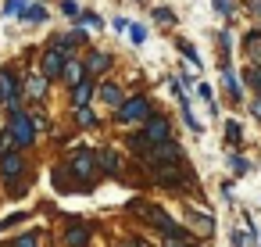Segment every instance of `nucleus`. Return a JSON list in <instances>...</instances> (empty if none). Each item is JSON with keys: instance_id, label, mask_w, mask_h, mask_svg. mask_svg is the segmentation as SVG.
I'll return each instance as SVG.
<instances>
[{"instance_id": "2", "label": "nucleus", "mask_w": 261, "mask_h": 247, "mask_svg": "<svg viewBox=\"0 0 261 247\" xmlns=\"http://www.w3.org/2000/svg\"><path fill=\"white\" fill-rule=\"evenodd\" d=\"M143 158H147L154 168H161L165 161H179V158H182V151H179V143L165 140V143H150V147L143 151Z\"/></svg>"}, {"instance_id": "11", "label": "nucleus", "mask_w": 261, "mask_h": 247, "mask_svg": "<svg viewBox=\"0 0 261 247\" xmlns=\"http://www.w3.org/2000/svg\"><path fill=\"white\" fill-rule=\"evenodd\" d=\"M100 97H104V101H108V104H111L115 111H118V108L125 104V101H122V90H118L115 83H108V86H100Z\"/></svg>"}, {"instance_id": "31", "label": "nucleus", "mask_w": 261, "mask_h": 247, "mask_svg": "<svg viewBox=\"0 0 261 247\" xmlns=\"http://www.w3.org/2000/svg\"><path fill=\"white\" fill-rule=\"evenodd\" d=\"M250 11H254V15L261 18V0H250Z\"/></svg>"}, {"instance_id": "32", "label": "nucleus", "mask_w": 261, "mask_h": 247, "mask_svg": "<svg viewBox=\"0 0 261 247\" xmlns=\"http://www.w3.org/2000/svg\"><path fill=\"white\" fill-rule=\"evenodd\" d=\"M250 111H254V118H261V97L254 101V108H250Z\"/></svg>"}, {"instance_id": "1", "label": "nucleus", "mask_w": 261, "mask_h": 247, "mask_svg": "<svg viewBox=\"0 0 261 247\" xmlns=\"http://www.w3.org/2000/svg\"><path fill=\"white\" fill-rule=\"evenodd\" d=\"M8 133L15 136L18 147H25V143H33V136H36V122H33L22 108H11V129H8Z\"/></svg>"}, {"instance_id": "10", "label": "nucleus", "mask_w": 261, "mask_h": 247, "mask_svg": "<svg viewBox=\"0 0 261 247\" xmlns=\"http://www.w3.org/2000/svg\"><path fill=\"white\" fill-rule=\"evenodd\" d=\"M90 97H93V83H86V79H83L79 86H72V104H75V108H86V104H90Z\"/></svg>"}, {"instance_id": "9", "label": "nucleus", "mask_w": 261, "mask_h": 247, "mask_svg": "<svg viewBox=\"0 0 261 247\" xmlns=\"http://www.w3.org/2000/svg\"><path fill=\"white\" fill-rule=\"evenodd\" d=\"M90 76H100V72H108L111 68V54H104V51H97V54H90L86 58V65H83Z\"/></svg>"}, {"instance_id": "30", "label": "nucleus", "mask_w": 261, "mask_h": 247, "mask_svg": "<svg viewBox=\"0 0 261 247\" xmlns=\"http://www.w3.org/2000/svg\"><path fill=\"white\" fill-rule=\"evenodd\" d=\"M75 43H83V33H72V36L65 40V47H75Z\"/></svg>"}, {"instance_id": "20", "label": "nucleus", "mask_w": 261, "mask_h": 247, "mask_svg": "<svg viewBox=\"0 0 261 247\" xmlns=\"http://www.w3.org/2000/svg\"><path fill=\"white\" fill-rule=\"evenodd\" d=\"M225 136H229L232 143H240V122H232V118H229V122H225Z\"/></svg>"}, {"instance_id": "28", "label": "nucleus", "mask_w": 261, "mask_h": 247, "mask_svg": "<svg viewBox=\"0 0 261 247\" xmlns=\"http://www.w3.org/2000/svg\"><path fill=\"white\" fill-rule=\"evenodd\" d=\"M168 247H197L193 240H175V236H168Z\"/></svg>"}, {"instance_id": "23", "label": "nucleus", "mask_w": 261, "mask_h": 247, "mask_svg": "<svg viewBox=\"0 0 261 247\" xmlns=\"http://www.w3.org/2000/svg\"><path fill=\"white\" fill-rule=\"evenodd\" d=\"M79 126H97V115L86 111V108H79Z\"/></svg>"}, {"instance_id": "7", "label": "nucleus", "mask_w": 261, "mask_h": 247, "mask_svg": "<svg viewBox=\"0 0 261 247\" xmlns=\"http://www.w3.org/2000/svg\"><path fill=\"white\" fill-rule=\"evenodd\" d=\"M0 101H4L8 108H18V86H15L11 72H0Z\"/></svg>"}, {"instance_id": "3", "label": "nucleus", "mask_w": 261, "mask_h": 247, "mask_svg": "<svg viewBox=\"0 0 261 247\" xmlns=\"http://www.w3.org/2000/svg\"><path fill=\"white\" fill-rule=\"evenodd\" d=\"M115 118H118L122 126H125V122H140V118L147 122V118H150V104H147V97H133V101H125V104L115 111Z\"/></svg>"}, {"instance_id": "8", "label": "nucleus", "mask_w": 261, "mask_h": 247, "mask_svg": "<svg viewBox=\"0 0 261 247\" xmlns=\"http://www.w3.org/2000/svg\"><path fill=\"white\" fill-rule=\"evenodd\" d=\"M65 243H68V247H86V243H90V226L72 222V226H68V233H65Z\"/></svg>"}, {"instance_id": "34", "label": "nucleus", "mask_w": 261, "mask_h": 247, "mask_svg": "<svg viewBox=\"0 0 261 247\" xmlns=\"http://www.w3.org/2000/svg\"><path fill=\"white\" fill-rule=\"evenodd\" d=\"M254 61H261V47H257V51H254Z\"/></svg>"}, {"instance_id": "13", "label": "nucleus", "mask_w": 261, "mask_h": 247, "mask_svg": "<svg viewBox=\"0 0 261 247\" xmlns=\"http://www.w3.org/2000/svg\"><path fill=\"white\" fill-rule=\"evenodd\" d=\"M25 93H29V97H36V101H40V97H43V93H47V76H33V79H29V83H25Z\"/></svg>"}, {"instance_id": "33", "label": "nucleus", "mask_w": 261, "mask_h": 247, "mask_svg": "<svg viewBox=\"0 0 261 247\" xmlns=\"http://www.w3.org/2000/svg\"><path fill=\"white\" fill-rule=\"evenodd\" d=\"M215 8L218 11H229V0H215Z\"/></svg>"}, {"instance_id": "27", "label": "nucleus", "mask_w": 261, "mask_h": 247, "mask_svg": "<svg viewBox=\"0 0 261 247\" xmlns=\"http://www.w3.org/2000/svg\"><path fill=\"white\" fill-rule=\"evenodd\" d=\"M15 247H36V236H33V233H25V236H22Z\"/></svg>"}, {"instance_id": "25", "label": "nucleus", "mask_w": 261, "mask_h": 247, "mask_svg": "<svg viewBox=\"0 0 261 247\" xmlns=\"http://www.w3.org/2000/svg\"><path fill=\"white\" fill-rule=\"evenodd\" d=\"M83 26H90V29H100V18L90 11V15H83Z\"/></svg>"}, {"instance_id": "5", "label": "nucleus", "mask_w": 261, "mask_h": 247, "mask_svg": "<svg viewBox=\"0 0 261 247\" xmlns=\"http://www.w3.org/2000/svg\"><path fill=\"white\" fill-rule=\"evenodd\" d=\"M65 65H68V51H65V47H61V51H47V54H43V76H47V79L61 76V72H65Z\"/></svg>"}, {"instance_id": "6", "label": "nucleus", "mask_w": 261, "mask_h": 247, "mask_svg": "<svg viewBox=\"0 0 261 247\" xmlns=\"http://www.w3.org/2000/svg\"><path fill=\"white\" fill-rule=\"evenodd\" d=\"M25 172V161L18 158V154H4V165H0V176H4V183H18V176Z\"/></svg>"}, {"instance_id": "29", "label": "nucleus", "mask_w": 261, "mask_h": 247, "mask_svg": "<svg viewBox=\"0 0 261 247\" xmlns=\"http://www.w3.org/2000/svg\"><path fill=\"white\" fill-rule=\"evenodd\" d=\"M143 40H147V33H143L140 26H133V43H143Z\"/></svg>"}, {"instance_id": "35", "label": "nucleus", "mask_w": 261, "mask_h": 247, "mask_svg": "<svg viewBox=\"0 0 261 247\" xmlns=\"http://www.w3.org/2000/svg\"><path fill=\"white\" fill-rule=\"evenodd\" d=\"M125 247H140V243H125Z\"/></svg>"}, {"instance_id": "12", "label": "nucleus", "mask_w": 261, "mask_h": 247, "mask_svg": "<svg viewBox=\"0 0 261 247\" xmlns=\"http://www.w3.org/2000/svg\"><path fill=\"white\" fill-rule=\"evenodd\" d=\"M190 218H193V222H197V229H200V233H204V236H211V233H215V218H211V215H207V211H204V215H200V211H193V208H190Z\"/></svg>"}, {"instance_id": "24", "label": "nucleus", "mask_w": 261, "mask_h": 247, "mask_svg": "<svg viewBox=\"0 0 261 247\" xmlns=\"http://www.w3.org/2000/svg\"><path fill=\"white\" fill-rule=\"evenodd\" d=\"M236 247H254V240H250V233L243 229V233H236Z\"/></svg>"}, {"instance_id": "21", "label": "nucleus", "mask_w": 261, "mask_h": 247, "mask_svg": "<svg viewBox=\"0 0 261 247\" xmlns=\"http://www.w3.org/2000/svg\"><path fill=\"white\" fill-rule=\"evenodd\" d=\"M229 165H232V172H236V176H243V172L250 168V165H247V161H243L240 154H232V158H229Z\"/></svg>"}, {"instance_id": "15", "label": "nucleus", "mask_w": 261, "mask_h": 247, "mask_svg": "<svg viewBox=\"0 0 261 247\" xmlns=\"http://www.w3.org/2000/svg\"><path fill=\"white\" fill-rule=\"evenodd\" d=\"M83 72H86V68H83V65H75V61H68V65H65V79H68L72 86H79V83H83Z\"/></svg>"}, {"instance_id": "17", "label": "nucleus", "mask_w": 261, "mask_h": 247, "mask_svg": "<svg viewBox=\"0 0 261 247\" xmlns=\"http://www.w3.org/2000/svg\"><path fill=\"white\" fill-rule=\"evenodd\" d=\"M247 83L257 90V97H261V65H254V68H247Z\"/></svg>"}, {"instance_id": "16", "label": "nucleus", "mask_w": 261, "mask_h": 247, "mask_svg": "<svg viewBox=\"0 0 261 247\" xmlns=\"http://www.w3.org/2000/svg\"><path fill=\"white\" fill-rule=\"evenodd\" d=\"M222 79H225V90L232 93V101H240V83H236V76H232V72L225 68V76H222Z\"/></svg>"}, {"instance_id": "18", "label": "nucleus", "mask_w": 261, "mask_h": 247, "mask_svg": "<svg viewBox=\"0 0 261 247\" xmlns=\"http://www.w3.org/2000/svg\"><path fill=\"white\" fill-rule=\"evenodd\" d=\"M47 18V11L40 8V4H33V8H25V22H43Z\"/></svg>"}, {"instance_id": "19", "label": "nucleus", "mask_w": 261, "mask_h": 247, "mask_svg": "<svg viewBox=\"0 0 261 247\" xmlns=\"http://www.w3.org/2000/svg\"><path fill=\"white\" fill-rule=\"evenodd\" d=\"M179 51L186 54V61H190V65H197V61H200V58H197V51H193V47H190L186 40H179Z\"/></svg>"}, {"instance_id": "4", "label": "nucleus", "mask_w": 261, "mask_h": 247, "mask_svg": "<svg viewBox=\"0 0 261 247\" xmlns=\"http://www.w3.org/2000/svg\"><path fill=\"white\" fill-rule=\"evenodd\" d=\"M68 168H72V176H75V179H93V172H97V154L79 151V154L68 161Z\"/></svg>"}, {"instance_id": "22", "label": "nucleus", "mask_w": 261, "mask_h": 247, "mask_svg": "<svg viewBox=\"0 0 261 247\" xmlns=\"http://www.w3.org/2000/svg\"><path fill=\"white\" fill-rule=\"evenodd\" d=\"M18 11H25V0H8L4 4V15H18Z\"/></svg>"}, {"instance_id": "26", "label": "nucleus", "mask_w": 261, "mask_h": 247, "mask_svg": "<svg viewBox=\"0 0 261 247\" xmlns=\"http://www.w3.org/2000/svg\"><path fill=\"white\" fill-rule=\"evenodd\" d=\"M154 18H158V22H172V11H168V8H158Z\"/></svg>"}, {"instance_id": "14", "label": "nucleus", "mask_w": 261, "mask_h": 247, "mask_svg": "<svg viewBox=\"0 0 261 247\" xmlns=\"http://www.w3.org/2000/svg\"><path fill=\"white\" fill-rule=\"evenodd\" d=\"M97 161H100L111 176H118V168H122V161H118V154H115V151H100V154H97Z\"/></svg>"}]
</instances>
